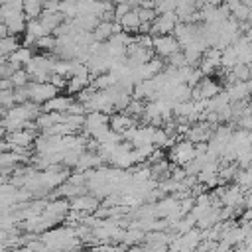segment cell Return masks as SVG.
<instances>
[{"label": "cell", "mask_w": 252, "mask_h": 252, "mask_svg": "<svg viewBox=\"0 0 252 252\" xmlns=\"http://www.w3.org/2000/svg\"><path fill=\"white\" fill-rule=\"evenodd\" d=\"M179 49H181V47H179L177 39H175L171 33L152 35V51H154L158 57L165 59V57H169L171 53H175V51H179Z\"/></svg>", "instance_id": "obj_1"}, {"label": "cell", "mask_w": 252, "mask_h": 252, "mask_svg": "<svg viewBox=\"0 0 252 252\" xmlns=\"http://www.w3.org/2000/svg\"><path fill=\"white\" fill-rule=\"evenodd\" d=\"M26 89H28V100H32L35 104H43L45 100H49L51 96H55L59 93L51 83H33V81H30L26 85Z\"/></svg>", "instance_id": "obj_2"}, {"label": "cell", "mask_w": 252, "mask_h": 252, "mask_svg": "<svg viewBox=\"0 0 252 252\" xmlns=\"http://www.w3.org/2000/svg\"><path fill=\"white\" fill-rule=\"evenodd\" d=\"M195 158V150H193V142H189L187 138L185 140H179V142H175L173 146H171V150H169V159L175 163V165H185V163H189L191 159Z\"/></svg>", "instance_id": "obj_3"}, {"label": "cell", "mask_w": 252, "mask_h": 252, "mask_svg": "<svg viewBox=\"0 0 252 252\" xmlns=\"http://www.w3.org/2000/svg\"><path fill=\"white\" fill-rule=\"evenodd\" d=\"M177 22H179V20H177L175 12H163V14H158V16L154 18V22L150 24V35L171 33Z\"/></svg>", "instance_id": "obj_4"}, {"label": "cell", "mask_w": 252, "mask_h": 252, "mask_svg": "<svg viewBox=\"0 0 252 252\" xmlns=\"http://www.w3.org/2000/svg\"><path fill=\"white\" fill-rule=\"evenodd\" d=\"M96 207H98V199L89 193H81V195L73 197L69 203V211H73V213H94Z\"/></svg>", "instance_id": "obj_5"}, {"label": "cell", "mask_w": 252, "mask_h": 252, "mask_svg": "<svg viewBox=\"0 0 252 252\" xmlns=\"http://www.w3.org/2000/svg\"><path fill=\"white\" fill-rule=\"evenodd\" d=\"M33 130L30 128H20V130H14L6 136V144H8V150H14V148H28L32 142H33Z\"/></svg>", "instance_id": "obj_6"}, {"label": "cell", "mask_w": 252, "mask_h": 252, "mask_svg": "<svg viewBox=\"0 0 252 252\" xmlns=\"http://www.w3.org/2000/svg\"><path fill=\"white\" fill-rule=\"evenodd\" d=\"M118 32H122L118 22L100 20V22L94 26V30H93L91 33H93V39H94V41H106L110 35H114V33H118Z\"/></svg>", "instance_id": "obj_7"}, {"label": "cell", "mask_w": 252, "mask_h": 252, "mask_svg": "<svg viewBox=\"0 0 252 252\" xmlns=\"http://www.w3.org/2000/svg\"><path fill=\"white\" fill-rule=\"evenodd\" d=\"M213 130H215L213 124H209V122H199V124H195V126H189L185 138H187L189 142H193V144H197V142H209V138L213 136Z\"/></svg>", "instance_id": "obj_8"}, {"label": "cell", "mask_w": 252, "mask_h": 252, "mask_svg": "<svg viewBox=\"0 0 252 252\" xmlns=\"http://www.w3.org/2000/svg\"><path fill=\"white\" fill-rule=\"evenodd\" d=\"M75 100V96H69V94H55L51 96L49 100H45L41 104V112H65L69 108V104Z\"/></svg>", "instance_id": "obj_9"}, {"label": "cell", "mask_w": 252, "mask_h": 252, "mask_svg": "<svg viewBox=\"0 0 252 252\" xmlns=\"http://www.w3.org/2000/svg\"><path fill=\"white\" fill-rule=\"evenodd\" d=\"M132 126H136V120L134 118H130L128 114H124V112H112L110 116H108V128L110 130H114V132H118L120 136L128 130V128H132Z\"/></svg>", "instance_id": "obj_10"}, {"label": "cell", "mask_w": 252, "mask_h": 252, "mask_svg": "<svg viewBox=\"0 0 252 252\" xmlns=\"http://www.w3.org/2000/svg\"><path fill=\"white\" fill-rule=\"evenodd\" d=\"M33 57V49L32 47H26V45H18L16 47V51H12L8 57H6V61L8 63H12L16 69H20V67H26L28 63H30V59Z\"/></svg>", "instance_id": "obj_11"}, {"label": "cell", "mask_w": 252, "mask_h": 252, "mask_svg": "<svg viewBox=\"0 0 252 252\" xmlns=\"http://www.w3.org/2000/svg\"><path fill=\"white\" fill-rule=\"evenodd\" d=\"M224 93L228 94V100H230V102H234V100H244V98H248V94H250V81H234V83L226 85V91H224Z\"/></svg>", "instance_id": "obj_12"}, {"label": "cell", "mask_w": 252, "mask_h": 252, "mask_svg": "<svg viewBox=\"0 0 252 252\" xmlns=\"http://www.w3.org/2000/svg\"><path fill=\"white\" fill-rule=\"evenodd\" d=\"M116 22L120 24V30L126 32V33H130V32H138V28H140V18H138L136 10H128V12H126L124 16H120Z\"/></svg>", "instance_id": "obj_13"}, {"label": "cell", "mask_w": 252, "mask_h": 252, "mask_svg": "<svg viewBox=\"0 0 252 252\" xmlns=\"http://www.w3.org/2000/svg\"><path fill=\"white\" fill-rule=\"evenodd\" d=\"M91 75H71L67 77V85H65V91L71 93V94H77L79 91H83L87 85H91Z\"/></svg>", "instance_id": "obj_14"}, {"label": "cell", "mask_w": 252, "mask_h": 252, "mask_svg": "<svg viewBox=\"0 0 252 252\" xmlns=\"http://www.w3.org/2000/svg\"><path fill=\"white\" fill-rule=\"evenodd\" d=\"M26 22H28V20H26V16H24L22 12H20V14H14V16H10V18L4 20V24H6L10 35H20V33H24Z\"/></svg>", "instance_id": "obj_15"}, {"label": "cell", "mask_w": 252, "mask_h": 252, "mask_svg": "<svg viewBox=\"0 0 252 252\" xmlns=\"http://www.w3.org/2000/svg\"><path fill=\"white\" fill-rule=\"evenodd\" d=\"M37 20H39V24H41L49 33H51V32H53V30H55V28H57L65 18H63V14H61V12H41Z\"/></svg>", "instance_id": "obj_16"}, {"label": "cell", "mask_w": 252, "mask_h": 252, "mask_svg": "<svg viewBox=\"0 0 252 252\" xmlns=\"http://www.w3.org/2000/svg\"><path fill=\"white\" fill-rule=\"evenodd\" d=\"M228 6V12H230V18L236 20V22H246L250 20V6H244L240 4L238 0H232L226 4Z\"/></svg>", "instance_id": "obj_17"}, {"label": "cell", "mask_w": 252, "mask_h": 252, "mask_svg": "<svg viewBox=\"0 0 252 252\" xmlns=\"http://www.w3.org/2000/svg\"><path fill=\"white\" fill-rule=\"evenodd\" d=\"M22 14L26 20H37L41 14V0H22Z\"/></svg>", "instance_id": "obj_18"}, {"label": "cell", "mask_w": 252, "mask_h": 252, "mask_svg": "<svg viewBox=\"0 0 252 252\" xmlns=\"http://www.w3.org/2000/svg\"><path fill=\"white\" fill-rule=\"evenodd\" d=\"M238 63V57H236V49L232 45H226L220 49V67L222 69H230Z\"/></svg>", "instance_id": "obj_19"}, {"label": "cell", "mask_w": 252, "mask_h": 252, "mask_svg": "<svg viewBox=\"0 0 252 252\" xmlns=\"http://www.w3.org/2000/svg\"><path fill=\"white\" fill-rule=\"evenodd\" d=\"M250 177H252V173H250L248 167H238L236 173H234V177H232V181H234V185L240 187L242 191H248V189H250Z\"/></svg>", "instance_id": "obj_20"}, {"label": "cell", "mask_w": 252, "mask_h": 252, "mask_svg": "<svg viewBox=\"0 0 252 252\" xmlns=\"http://www.w3.org/2000/svg\"><path fill=\"white\" fill-rule=\"evenodd\" d=\"M24 33H26V35H32L33 39H37V37H41V35H47L49 32L39 24V20H28Z\"/></svg>", "instance_id": "obj_21"}, {"label": "cell", "mask_w": 252, "mask_h": 252, "mask_svg": "<svg viewBox=\"0 0 252 252\" xmlns=\"http://www.w3.org/2000/svg\"><path fill=\"white\" fill-rule=\"evenodd\" d=\"M18 37L16 35H6V37H0V55L2 57H8L12 51H16L18 47Z\"/></svg>", "instance_id": "obj_22"}, {"label": "cell", "mask_w": 252, "mask_h": 252, "mask_svg": "<svg viewBox=\"0 0 252 252\" xmlns=\"http://www.w3.org/2000/svg\"><path fill=\"white\" fill-rule=\"evenodd\" d=\"M33 47H39L41 51H47V53H51V51H53V47H55V35L47 33V35H41V37H37V39L33 41Z\"/></svg>", "instance_id": "obj_23"}, {"label": "cell", "mask_w": 252, "mask_h": 252, "mask_svg": "<svg viewBox=\"0 0 252 252\" xmlns=\"http://www.w3.org/2000/svg\"><path fill=\"white\" fill-rule=\"evenodd\" d=\"M10 81H12V87H14V89H16V87H26V85L30 83V75L26 73L24 67H20V69H16V71L10 75Z\"/></svg>", "instance_id": "obj_24"}, {"label": "cell", "mask_w": 252, "mask_h": 252, "mask_svg": "<svg viewBox=\"0 0 252 252\" xmlns=\"http://www.w3.org/2000/svg\"><path fill=\"white\" fill-rule=\"evenodd\" d=\"M134 10H136V14L140 18V24H152L154 18L158 16L154 8H134Z\"/></svg>", "instance_id": "obj_25"}, {"label": "cell", "mask_w": 252, "mask_h": 252, "mask_svg": "<svg viewBox=\"0 0 252 252\" xmlns=\"http://www.w3.org/2000/svg\"><path fill=\"white\" fill-rule=\"evenodd\" d=\"M120 236H122L124 244H136V242H140V240L144 238V230L132 228V230H128V232H124V234H120Z\"/></svg>", "instance_id": "obj_26"}, {"label": "cell", "mask_w": 252, "mask_h": 252, "mask_svg": "<svg viewBox=\"0 0 252 252\" xmlns=\"http://www.w3.org/2000/svg\"><path fill=\"white\" fill-rule=\"evenodd\" d=\"M47 83H51L57 91H63V89H65V85H67V79H65V77H61V75L51 73V75H49V79H47Z\"/></svg>", "instance_id": "obj_27"}, {"label": "cell", "mask_w": 252, "mask_h": 252, "mask_svg": "<svg viewBox=\"0 0 252 252\" xmlns=\"http://www.w3.org/2000/svg\"><path fill=\"white\" fill-rule=\"evenodd\" d=\"M41 12H59V0H41Z\"/></svg>", "instance_id": "obj_28"}, {"label": "cell", "mask_w": 252, "mask_h": 252, "mask_svg": "<svg viewBox=\"0 0 252 252\" xmlns=\"http://www.w3.org/2000/svg\"><path fill=\"white\" fill-rule=\"evenodd\" d=\"M6 35H10V33H8V28H6L4 22H0V37H6Z\"/></svg>", "instance_id": "obj_29"}, {"label": "cell", "mask_w": 252, "mask_h": 252, "mask_svg": "<svg viewBox=\"0 0 252 252\" xmlns=\"http://www.w3.org/2000/svg\"><path fill=\"white\" fill-rule=\"evenodd\" d=\"M238 2L244 4V6H250V4H252V0H238Z\"/></svg>", "instance_id": "obj_30"}, {"label": "cell", "mask_w": 252, "mask_h": 252, "mask_svg": "<svg viewBox=\"0 0 252 252\" xmlns=\"http://www.w3.org/2000/svg\"><path fill=\"white\" fill-rule=\"evenodd\" d=\"M228 2H232V0H220V4H228Z\"/></svg>", "instance_id": "obj_31"}, {"label": "cell", "mask_w": 252, "mask_h": 252, "mask_svg": "<svg viewBox=\"0 0 252 252\" xmlns=\"http://www.w3.org/2000/svg\"><path fill=\"white\" fill-rule=\"evenodd\" d=\"M4 61H6V57H2V55H0V65H2Z\"/></svg>", "instance_id": "obj_32"}, {"label": "cell", "mask_w": 252, "mask_h": 252, "mask_svg": "<svg viewBox=\"0 0 252 252\" xmlns=\"http://www.w3.org/2000/svg\"><path fill=\"white\" fill-rule=\"evenodd\" d=\"M98 2H100V0H98Z\"/></svg>", "instance_id": "obj_33"}]
</instances>
